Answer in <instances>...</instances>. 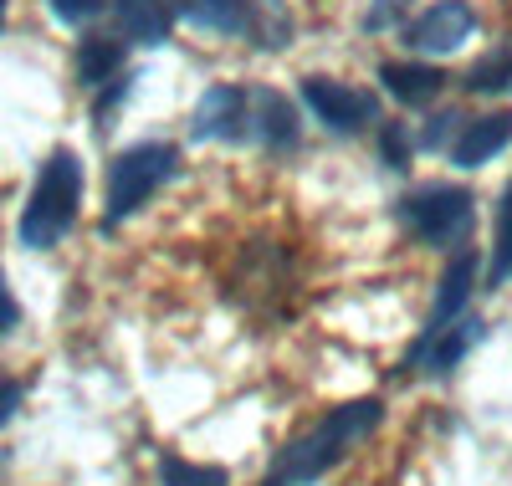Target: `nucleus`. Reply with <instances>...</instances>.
<instances>
[{"label": "nucleus", "mask_w": 512, "mask_h": 486, "mask_svg": "<svg viewBox=\"0 0 512 486\" xmlns=\"http://www.w3.org/2000/svg\"><path fill=\"white\" fill-rule=\"evenodd\" d=\"M384 420V405L379 400H349L328 410L308 435L287 440V446L277 451V461L267 466L262 486H313L318 476H328L338 461H344L359 440H369Z\"/></svg>", "instance_id": "f257e3e1"}, {"label": "nucleus", "mask_w": 512, "mask_h": 486, "mask_svg": "<svg viewBox=\"0 0 512 486\" xmlns=\"http://www.w3.org/2000/svg\"><path fill=\"white\" fill-rule=\"evenodd\" d=\"M77 205H82V164L72 149H52L36 169V185L26 195V210H21V246L31 251H52L77 220Z\"/></svg>", "instance_id": "f03ea898"}, {"label": "nucleus", "mask_w": 512, "mask_h": 486, "mask_svg": "<svg viewBox=\"0 0 512 486\" xmlns=\"http://www.w3.org/2000/svg\"><path fill=\"white\" fill-rule=\"evenodd\" d=\"M175 174H180V149L175 144H134V149L113 154L103 226H118V220L139 215L169 180H175Z\"/></svg>", "instance_id": "7ed1b4c3"}, {"label": "nucleus", "mask_w": 512, "mask_h": 486, "mask_svg": "<svg viewBox=\"0 0 512 486\" xmlns=\"http://www.w3.org/2000/svg\"><path fill=\"white\" fill-rule=\"evenodd\" d=\"M472 220L477 200L461 185H415L410 195H400V226L425 246H461L472 236Z\"/></svg>", "instance_id": "20e7f679"}, {"label": "nucleus", "mask_w": 512, "mask_h": 486, "mask_svg": "<svg viewBox=\"0 0 512 486\" xmlns=\"http://www.w3.org/2000/svg\"><path fill=\"white\" fill-rule=\"evenodd\" d=\"M303 98L318 113V123L333 128V134H359V128H369L379 118L374 93L349 87V82H338V77H303Z\"/></svg>", "instance_id": "39448f33"}, {"label": "nucleus", "mask_w": 512, "mask_h": 486, "mask_svg": "<svg viewBox=\"0 0 512 486\" xmlns=\"http://www.w3.org/2000/svg\"><path fill=\"white\" fill-rule=\"evenodd\" d=\"M472 31H477V11L466 0H436L431 11H420L405 26V47L425 52V57H441V52H456L461 41H472Z\"/></svg>", "instance_id": "423d86ee"}, {"label": "nucleus", "mask_w": 512, "mask_h": 486, "mask_svg": "<svg viewBox=\"0 0 512 486\" xmlns=\"http://www.w3.org/2000/svg\"><path fill=\"white\" fill-rule=\"evenodd\" d=\"M246 139L282 154L297 144V113L277 87H246Z\"/></svg>", "instance_id": "0eeeda50"}, {"label": "nucleus", "mask_w": 512, "mask_h": 486, "mask_svg": "<svg viewBox=\"0 0 512 486\" xmlns=\"http://www.w3.org/2000/svg\"><path fill=\"white\" fill-rule=\"evenodd\" d=\"M195 139H221V144H246V87L221 82L195 103Z\"/></svg>", "instance_id": "6e6552de"}, {"label": "nucleus", "mask_w": 512, "mask_h": 486, "mask_svg": "<svg viewBox=\"0 0 512 486\" xmlns=\"http://www.w3.org/2000/svg\"><path fill=\"white\" fill-rule=\"evenodd\" d=\"M512 144V113H487L477 123H461V134L451 139V159L461 169H477L487 159H497Z\"/></svg>", "instance_id": "1a4fd4ad"}, {"label": "nucleus", "mask_w": 512, "mask_h": 486, "mask_svg": "<svg viewBox=\"0 0 512 486\" xmlns=\"http://www.w3.org/2000/svg\"><path fill=\"white\" fill-rule=\"evenodd\" d=\"M472 287H477V251L461 246L451 256V267L441 272V287H436V302H431V328H425V333H441L446 323H456L466 297H472Z\"/></svg>", "instance_id": "9d476101"}, {"label": "nucleus", "mask_w": 512, "mask_h": 486, "mask_svg": "<svg viewBox=\"0 0 512 486\" xmlns=\"http://www.w3.org/2000/svg\"><path fill=\"white\" fill-rule=\"evenodd\" d=\"M379 82H384V93H390L395 103L425 108L431 98H441L446 72H441V67H425V62H384V67H379Z\"/></svg>", "instance_id": "9b49d317"}, {"label": "nucleus", "mask_w": 512, "mask_h": 486, "mask_svg": "<svg viewBox=\"0 0 512 486\" xmlns=\"http://www.w3.org/2000/svg\"><path fill=\"white\" fill-rule=\"evenodd\" d=\"M118 31L139 47H159L169 41V26H175V0H113Z\"/></svg>", "instance_id": "f8f14e48"}, {"label": "nucleus", "mask_w": 512, "mask_h": 486, "mask_svg": "<svg viewBox=\"0 0 512 486\" xmlns=\"http://www.w3.org/2000/svg\"><path fill=\"white\" fill-rule=\"evenodd\" d=\"M477 338H482V323H451V328H441V333H425L420 348L410 353V364L425 369V374H451Z\"/></svg>", "instance_id": "ddd939ff"}, {"label": "nucleus", "mask_w": 512, "mask_h": 486, "mask_svg": "<svg viewBox=\"0 0 512 486\" xmlns=\"http://www.w3.org/2000/svg\"><path fill=\"white\" fill-rule=\"evenodd\" d=\"M175 11L210 36H246L251 21V0H175Z\"/></svg>", "instance_id": "4468645a"}, {"label": "nucleus", "mask_w": 512, "mask_h": 486, "mask_svg": "<svg viewBox=\"0 0 512 486\" xmlns=\"http://www.w3.org/2000/svg\"><path fill=\"white\" fill-rule=\"evenodd\" d=\"M113 77H123V41L113 36H88L77 47V82L82 87H108Z\"/></svg>", "instance_id": "2eb2a0df"}, {"label": "nucleus", "mask_w": 512, "mask_h": 486, "mask_svg": "<svg viewBox=\"0 0 512 486\" xmlns=\"http://www.w3.org/2000/svg\"><path fill=\"white\" fill-rule=\"evenodd\" d=\"M246 36L256 41V47L277 52V47H287V41H292V16L277 6V0H251V21H246Z\"/></svg>", "instance_id": "dca6fc26"}, {"label": "nucleus", "mask_w": 512, "mask_h": 486, "mask_svg": "<svg viewBox=\"0 0 512 486\" xmlns=\"http://www.w3.org/2000/svg\"><path fill=\"white\" fill-rule=\"evenodd\" d=\"M159 486H231L221 466H200L185 456H159Z\"/></svg>", "instance_id": "f3484780"}, {"label": "nucleus", "mask_w": 512, "mask_h": 486, "mask_svg": "<svg viewBox=\"0 0 512 486\" xmlns=\"http://www.w3.org/2000/svg\"><path fill=\"white\" fill-rule=\"evenodd\" d=\"M512 277V180L502 190V205H497V246H492V267H487V282L502 287Z\"/></svg>", "instance_id": "a211bd4d"}, {"label": "nucleus", "mask_w": 512, "mask_h": 486, "mask_svg": "<svg viewBox=\"0 0 512 486\" xmlns=\"http://www.w3.org/2000/svg\"><path fill=\"white\" fill-rule=\"evenodd\" d=\"M507 77H512V47H502V52L482 57L472 72H466V87H472V93H502Z\"/></svg>", "instance_id": "6ab92c4d"}, {"label": "nucleus", "mask_w": 512, "mask_h": 486, "mask_svg": "<svg viewBox=\"0 0 512 486\" xmlns=\"http://www.w3.org/2000/svg\"><path fill=\"white\" fill-rule=\"evenodd\" d=\"M379 149H384V164H390V169H405L410 164V128L405 123H384Z\"/></svg>", "instance_id": "aec40b11"}, {"label": "nucleus", "mask_w": 512, "mask_h": 486, "mask_svg": "<svg viewBox=\"0 0 512 486\" xmlns=\"http://www.w3.org/2000/svg\"><path fill=\"white\" fill-rule=\"evenodd\" d=\"M47 6H52V16H57V21L82 26V21H93V16L103 11V0H47Z\"/></svg>", "instance_id": "412c9836"}, {"label": "nucleus", "mask_w": 512, "mask_h": 486, "mask_svg": "<svg viewBox=\"0 0 512 486\" xmlns=\"http://www.w3.org/2000/svg\"><path fill=\"white\" fill-rule=\"evenodd\" d=\"M456 134H461V118H456V113H436V118H431V128L420 134V144H425V149H446Z\"/></svg>", "instance_id": "4be33fe9"}, {"label": "nucleus", "mask_w": 512, "mask_h": 486, "mask_svg": "<svg viewBox=\"0 0 512 486\" xmlns=\"http://www.w3.org/2000/svg\"><path fill=\"white\" fill-rule=\"evenodd\" d=\"M16 323H21V302H16V292H11L6 272H0V333H11Z\"/></svg>", "instance_id": "5701e85b"}, {"label": "nucleus", "mask_w": 512, "mask_h": 486, "mask_svg": "<svg viewBox=\"0 0 512 486\" xmlns=\"http://www.w3.org/2000/svg\"><path fill=\"white\" fill-rule=\"evenodd\" d=\"M21 394H26V389H21L16 379L0 374V425H11V415L21 410Z\"/></svg>", "instance_id": "b1692460"}, {"label": "nucleus", "mask_w": 512, "mask_h": 486, "mask_svg": "<svg viewBox=\"0 0 512 486\" xmlns=\"http://www.w3.org/2000/svg\"><path fill=\"white\" fill-rule=\"evenodd\" d=\"M0 21H6V0H0Z\"/></svg>", "instance_id": "393cba45"}, {"label": "nucleus", "mask_w": 512, "mask_h": 486, "mask_svg": "<svg viewBox=\"0 0 512 486\" xmlns=\"http://www.w3.org/2000/svg\"><path fill=\"white\" fill-rule=\"evenodd\" d=\"M507 87H512V77H507Z\"/></svg>", "instance_id": "a878e982"}]
</instances>
